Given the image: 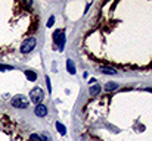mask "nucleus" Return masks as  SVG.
<instances>
[{"mask_svg": "<svg viewBox=\"0 0 152 141\" xmlns=\"http://www.w3.org/2000/svg\"><path fill=\"white\" fill-rule=\"evenodd\" d=\"M65 40H67V35L65 32L62 31V30H56L53 32V43L58 44V49H59V52H62L65 47Z\"/></svg>", "mask_w": 152, "mask_h": 141, "instance_id": "nucleus-1", "label": "nucleus"}, {"mask_svg": "<svg viewBox=\"0 0 152 141\" xmlns=\"http://www.w3.org/2000/svg\"><path fill=\"white\" fill-rule=\"evenodd\" d=\"M35 38L34 37H28V38H25V40L22 41V44H21V53H24V55H27V53H31L33 50H34V47H35Z\"/></svg>", "mask_w": 152, "mask_h": 141, "instance_id": "nucleus-2", "label": "nucleus"}, {"mask_svg": "<svg viewBox=\"0 0 152 141\" xmlns=\"http://www.w3.org/2000/svg\"><path fill=\"white\" fill-rule=\"evenodd\" d=\"M10 105L14 106V107H16V109H27L28 107V100L25 98L24 96L18 94V96H15L14 98H12Z\"/></svg>", "mask_w": 152, "mask_h": 141, "instance_id": "nucleus-3", "label": "nucleus"}, {"mask_svg": "<svg viewBox=\"0 0 152 141\" xmlns=\"http://www.w3.org/2000/svg\"><path fill=\"white\" fill-rule=\"evenodd\" d=\"M43 97H44V93H43V90H42V88L35 87V88H33V90H31V93H30V98H31L33 103L40 105L42 101H43Z\"/></svg>", "mask_w": 152, "mask_h": 141, "instance_id": "nucleus-4", "label": "nucleus"}, {"mask_svg": "<svg viewBox=\"0 0 152 141\" xmlns=\"http://www.w3.org/2000/svg\"><path fill=\"white\" fill-rule=\"evenodd\" d=\"M34 113L37 115L39 118H44L46 115H47V107L43 105V103H40V105H37L35 106V109H34Z\"/></svg>", "mask_w": 152, "mask_h": 141, "instance_id": "nucleus-5", "label": "nucleus"}, {"mask_svg": "<svg viewBox=\"0 0 152 141\" xmlns=\"http://www.w3.org/2000/svg\"><path fill=\"white\" fill-rule=\"evenodd\" d=\"M99 71L102 72V74H105V75H115L117 74V71L114 69V68H108V66H102Z\"/></svg>", "mask_w": 152, "mask_h": 141, "instance_id": "nucleus-6", "label": "nucleus"}, {"mask_svg": "<svg viewBox=\"0 0 152 141\" xmlns=\"http://www.w3.org/2000/svg\"><path fill=\"white\" fill-rule=\"evenodd\" d=\"M67 69H68V72H70L71 75L75 74V65H74V62H72L71 59H67Z\"/></svg>", "mask_w": 152, "mask_h": 141, "instance_id": "nucleus-7", "label": "nucleus"}, {"mask_svg": "<svg viewBox=\"0 0 152 141\" xmlns=\"http://www.w3.org/2000/svg\"><path fill=\"white\" fill-rule=\"evenodd\" d=\"M25 76H27L30 81H35V80H37V74H35L34 71H30V69L25 71Z\"/></svg>", "mask_w": 152, "mask_h": 141, "instance_id": "nucleus-8", "label": "nucleus"}, {"mask_svg": "<svg viewBox=\"0 0 152 141\" xmlns=\"http://www.w3.org/2000/svg\"><path fill=\"white\" fill-rule=\"evenodd\" d=\"M89 93H90L92 96L99 94V93H100V87H99V85H93V87H90V88H89Z\"/></svg>", "mask_w": 152, "mask_h": 141, "instance_id": "nucleus-9", "label": "nucleus"}, {"mask_svg": "<svg viewBox=\"0 0 152 141\" xmlns=\"http://www.w3.org/2000/svg\"><path fill=\"white\" fill-rule=\"evenodd\" d=\"M118 88V84L117 82H108L106 85H105V90L106 91H112V90H117Z\"/></svg>", "mask_w": 152, "mask_h": 141, "instance_id": "nucleus-10", "label": "nucleus"}, {"mask_svg": "<svg viewBox=\"0 0 152 141\" xmlns=\"http://www.w3.org/2000/svg\"><path fill=\"white\" fill-rule=\"evenodd\" d=\"M55 125H56V128H58V131H59V134H62V135H65V134H67V128H65L64 125H62L61 122H56Z\"/></svg>", "mask_w": 152, "mask_h": 141, "instance_id": "nucleus-11", "label": "nucleus"}, {"mask_svg": "<svg viewBox=\"0 0 152 141\" xmlns=\"http://www.w3.org/2000/svg\"><path fill=\"white\" fill-rule=\"evenodd\" d=\"M30 140H31V141H43L42 137H40V135H37V134H31Z\"/></svg>", "mask_w": 152, "mask_h": 141, "instance_id": "nucleus-12", "label": "nucleus"}, {"mask_svg": "<svg viewBox=\"0 0 152 141\" xmlns=\"http://www.w3.org/2000/svg\"><path fill=\"white\" fill-rule=\"evenodd\" d=\"M14 69V66L10 65H0V71H12Z\"/></svg>", "mask_w": 152, "mask_h": 141, "instance_id": "nucleus-13", "label": "nucleus"}, {"mask_svg": "<svg viewBox=\"0 0 152 141\" xmlns=\"http://www.w3.org/2000/svg\"><path fill=\"white\" fill-rule=\"evenodd\" d=\"M53 22H55V16L52 15V16L49 18V21H47V24H46V25H47V27L50 28V27H53Z\"/></svg>", "mask_w": 152, "mask_h": 141, "instance_id": "nucleus-14", "label": "nucleus"}, {"mask_svg": "<svg viewBox=\"0 0 152 141\" xmlns=\"http://www.w3.org/2000/svg\"><path fill=\"white\" fill-rule=\"evenodd\" d=\"M42 140H44V141H52V138H50V135H49L47 132H43V135H42Z\"/></svg>", "mask_w": 152, "mask_h": 141, "instance_id": "nucleus-15", "label": "nucleus"}, {"mask_svg": "<svg viewBox=\"0 0 152 141\" xmlns=\"http://www.w3.org/2000/svg\"><path fill=\"white\" fill-rule=\"evenodd\" d=\"M46 84H47V90L50 93V91H52V84H50V78H49V76H46Z\"/></svg>", "mask_w": 152, "mask_h": 141, "instance_id": "nucleus-16", "label": "nucleus"}, {"mask_svg": "<svg viewBox=\"0 0 152 141\" xmlns=\"http://www.w3.org/2000/svg\"><path fill=\"white\" fill-rule=\"evenodd\" d=\"M95 82H96V80H95V78H92L90 81H89V84H95Z\"/></svg>", "mask_w": 152, "mask_h": 141, "instance_id": "nucleus-17", "label": "nucleus"}, {"mask_svg": "<svg viewBox=\"0 0 152 141\" xmlns=\"http://www.w3.org/2000/svg\"><path fill=\"white\" fill-rule=\"evenodd\" d=\"M146 91L148 93H152V88H146Z\"/></svg>", "mask_w": 152, "mask_h": 141, "instance_id": "nucleus-18", "label": "nucleus"}]
</instances>
